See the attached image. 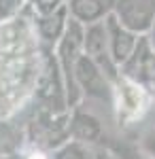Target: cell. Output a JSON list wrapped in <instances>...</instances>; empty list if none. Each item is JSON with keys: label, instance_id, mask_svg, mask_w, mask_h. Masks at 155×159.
Listing matches in <instances>:
<instances>
[{"label": "cell", "instance_id": "3", "mask_svg": "<svg viewBox=\"0 0 155 159\" xmlns=\"http://www.w3.org/2000/svg\"><path fill=\"white\" fill-rule=\"evenodd\" d=\"M72 81L77 89H81L85 96H92V98L110 96V81L83 51L77 55V60L72 64Z\"/></svg>", "mask_w": 155, "mask_h": 159}, {"label": "cell", "instance_id": "12", "mask_svg": "<svg viewBox=\"0 0 155 159\" xmlns=\"http://www.w3.org/2000/svg\"><path fill=\"white\" fill-rule=\"evenodd\" d=\"M26 0H0V19H9L21 11Z\"/></svg>", "mask_w": 155, "mask_h": 159}, {"label": "cell", "instance_id": "6", "mask_svg": "<svg viewBox=\"0 0 155 159\" xmlns=\"http://www.w3.org/2000/svg\"><path fill=\"white\" fill-rule=\"evenodd\" d=\"M104 25H106V34H108L110 57H113V61H115L117 66H121V64H125L128 57L134 53L136 43H138V34H134L125 25H121L113 13L106 17Z\"/></svg>", "mask_w": 155, "mask_h": 159}, {"label": "cell", "instance_id": "2", "mask_svg": "<svg viewBox=\"0 0 155 159\" xmlns=\"http://www.w3.org/2000/svg\"><path fill=\"white\" fill-rule=\"evenodd\" d=\"M83 53L94 61L96 66L106 74V79L113 83L119 74V66L113 61L110 57V47H108V34L104 21H94L87 24V28L83 30Z\"/></svg>", "mask_w": 155, "mask_h": 159}, {"label": "cell", "instance_id": "8", "mask_svg": "<svg viewBox=\"0 0 155 159\" xmlns=\"http://www.w3.org/2000/svg\"><path fill=\"white\" fill-rule=\"evenodd\" d=\"M66 13H68V7L66 4H58L55 9L43 13L38 17V34L49 40V43H58L60 36L66 30Z\"/></svg>", "mask_w": 155, "mask_h": 159}, {"label": "cell", "instance_id": "11", "mask_svg": "<svg viewBox=\"0 0 155 159\" xmlns=\"http://www.w3.org/2000/svg\"><path fill=\"white\" fill-rule=\"evenodd\" d=\"M15 148H17V136L13 132V127L9 123L0 121V159L7 155H13Z\"/></svg>", "mask_w": 155, "mask_h": 159}, {"label": "cell", "instance_id": "13", "mask_svg": "<svg viewBox=\"0 0 155 159\" xmlns=\"http://www.w3.org/2000/svg\"><path fill=\"white\" fill-rule=\"evenodd\" d=\"M140 153H144L149 159H155V127L144 132V136L140 138Z\"/></svg>", "mask_w": 155, "mask_h": 159}, {"label": "cell", "instance_id": "16", "mask_svg": "<svg viewBox=\"0 0 155 159\" xmlns=\"http://www.w3.org/2000/svg\"><path fill=\"white\" fill-rule=\"evenodd\" d=\"M134 159H149V157H147L144 153H138V155H136V157H134Z\"/></svg>", "mask_w": 155, "mask_h": 159}, {"label": "cell", "instance_id": "5", "mask_svg": "<svg viewBox=\"0 0 155 159\" xmlns=\"http://www.w3.org/2000/svg\"><path fill=\"white\" fill-rule=\"evenodd\" d=\"M113 15L134 34H147L155 19V0H117Z\"/></svg>", "mask_w": 155, "mask_h": 159}, {"label": "cell", "instance_id": "15", "mask_svg": "<svg viewBox=\"0 0 155 159\" xmlns=\"http://www.w3.org/2000/svg\"><path fill=\"white\" fill-rule=\"evenodd\" d=\"M28 159H49V157H45V153L43 151H30V155H28Z\"/></svg>", "mask_w": 155, "mask_h": 159}, {"label": "cell", "instance_id": "7", "mask_svg": "<svg viewBox=\"0 0 155 159\" xmlns=\"http://www.w3.org/2000/svg\"><path fill=\"white\" fill-rule=\"evenodd\" d=\"M68 138L81 140V142H98L102 138V125L89 112H74L68 123Z\"/></svg>", "mask_w": 155, "mask_h": 159}, {"label": "cell", "instance_id": "9", "mask_svg": "<svg viewBox=\"0 0 155 159\" xmlns=\"http://www.w3.org/2000/svg\"><path fill=\"white\" fill-rule=\"evenodd\" d=\"M68 11H70L72 19L87 25V24H94L98 19H102L106 9H104L102 0H70Z\"/></svg>", "mask_w": 155, "mask_h": 159}, {"label": "cell", "instance_id": "4", "mask_svg": "<svg viewBox=\"0 0 155 159\" xmlns=\"http://www.w3.org/2000/svg\"><path fill=\"white\" fill-rule=\"evenodd\" d=\"M121 68L125 76L140 83L149 93H155V51L151 49L147 38H138L134 53L125 64H121Z\"/></svg>", "mask_w": 155, "mask_h": 159}, {"label": "cell", "instance_id": "1", "mask_svg": "<svg viewBox=\"0 0 155 159\" xmlns=\"http://www.w3.org/2000/svg\"><path fill=\"white\" fill-rule=\"evenodd\" d=\"M110 93L115 100L119 121L123 123H130L138 117H143L147 106H149V100H151V93L140 83L132 81L125 74H117V79L110 85Z\"/></svg>", "mask_w": 155, "mask_h": 159}, {"label": "cell", "instance_id": "17", "mask_svg": "<svg viewBox=\"0 0 155 159\" xmlns=\"http://www.w3.org/2000/svg\"><path fill=\"white\" fill-rule=\"evenodd\" d=\"M2 159H17V157H15V153H13V155H7V157H2Z\"/></svg>", "mask_w": 155, "mask_h": 159}, {"label": "cell", "instance_id": "14", "mask_svg": "<svg viewBox=\"0 0 155 159\" xmlns=\"http://www.w3.org/2000/svg\"><path fill=\"white\" fill-rule=\"evenodd\" d=\"M147 34H149V38H147V40H149L151 49L155 51V19H153V24H151V28H149V32H147Z\"/></svg>", "mask_w": 155, "mask_h": 159}, {"label": "cell", "instance_id": "18", "mask_svg": "<svg viewBox=\"0 0 155 159\" xmlns=\"http://www.w3.org/2000/svg\"><path fill=\"white\" fill-rule=\"evenodd\" d=\"M96 159H108V157H106V155H102V157H96Z\"/></svg>", "mask_w": 155, "mask_h": 159}, {"label": "cell", "instance_id": "10", "mask_svg": "<svg viewBox=\"0 0 155 159\" xmlns=\"http://www.w3.org/2000/svg\"><path fill=\"white\" fill-rule=\"evenodd\" d=\"M49 159H96V153L87 142L74 140V138H66L53 148V155Z\"/></svg>", "mask_w": 155, "mask_h": 159}]
</instances>
